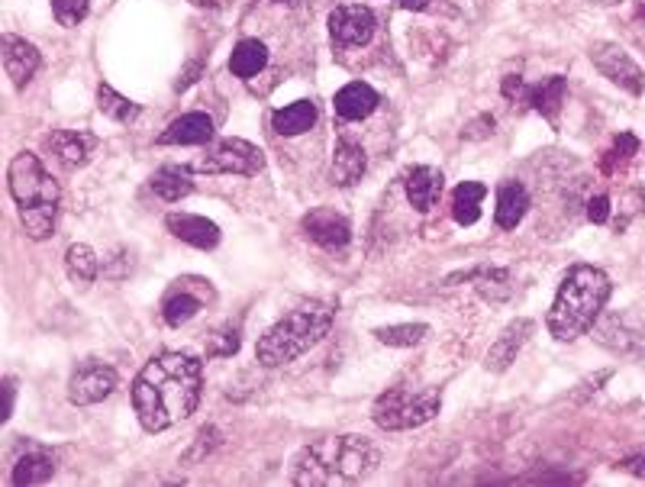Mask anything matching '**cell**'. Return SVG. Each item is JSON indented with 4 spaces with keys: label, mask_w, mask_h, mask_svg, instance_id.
<instances>
[{
    "label": "cell",
    "mask_w": 645,
    "mask_h": 487,
    "mask_svg": "<svg viewBox=\"0 0 645 487\" xmlns=\"http://www.w3.org/2000/svg\"><path fill=\"white\" fill-rule=\"evenodd\" d=\"M213 139V120L207 113H184L159 136V146H207Z\"/></svg>",
    "instance_id": "cell-18"
},
{
    "label": "cell",
    "mask_w": 645,
    "mask_h": 487,
    "mask_svg": "<svg viewBox=\"0 0 645 487\" xmlns=\"http://www.w3.org/2000/svg\"><path fill=\"white\" fill-rule=\"evenodd\" d=\"M378 30L375 13L362 4H342L329 13V39H333L336 49H355V46H368L371 36Z\"/></svg>",
    "instance_id": "cell-9"
},
{
    "label": "cell",
    "mask_w": 645,
    "mask_h": 487,
    "mask_svg": "<svg viewBox=\"0 0 645 487\" xmlns=\"http://www.w3.org/2000/svg\"><path fill=\"white\" fill-rule=\"evenodd\" d=\"M4 391H7V410H4V420H10V413H13V397H17V394H13V381H10V378L4 381Z\"/></svg>",
    "instance_id": "cell-39"
},
{
    "label": "cell",
    "mask_w": 645,
    "mask_h": 487,
    "mask_svg": "<svg viewBox=\"0 0 645 487\" xmlns=\"http://www.w3.org/2000/svg\"><path fill=\"white\" fill-rule=\"evenodd\" d=\"M378 104H381L378 91L371 88V84H365V81H349L346 88H339L336 97H333L336 117L339 120H349V123L371 117V113L378 110Z\"/></svg>",
    "instance_id": "cell-15"
},
{
    "label": "cell",
    "mask_w": 645,
    "mask_h": 487,
    "mask_svg": "<svg viewBox=\"0 0 645 487\" xmlns=\"http://www.w3.org/2000/svg\"><path fill=\"white\" fill-rule=\"evenodd\" d=\"M52 475H55V458L49 452L36 449V452H26L20 462L13 465L10 481L17 487H23V484H46Z\"/></svg>",
    "instance_id": "cell-27"
},
{
    "label": "cell",
    "mask_w": 645,
    "mask_h": 487,
    "mask_svg": "<svg viewBox=\"0 0 645 487\" xmlns=\"http://www.w3.org/2000/svg\"><path fill=\"white\" fill-rule=\"evenodd\" d=\"M265 65H268V49L258 39H242L233 49V55H229V71L236 78H255L258 71H265Z\"/></svg>",
    "instance_id": "cell-26"
},
{
    "label": "cell",
    "mask_w": 645,
    "mask_h": 487,
    "mask_svg": "<svg viewBox=\"0 0 645 487\" xmlns=\"http://www.w3.org/2000/svg\"><path fill=\"white\" fill-rule=\"evenodd\" d=\"M636 152H639V139L633 133H620V136H616V142H613V149L604 152V159H600L604 175H616L620 168H626Z\"/></svg>",
    "instance_id": "cell-31"
},
{
    "label": "cell",
    "mask_w": 645,
    "mask_h": 487,
    "mask_svg": "<svg viewBox=\"0 0 645 487\" xmlns=\"http://www.w3.org/2000/svg\"><path fill=\"white\" fill-rule=\"evenodd\" d=\"M239 352V329L223 326L207 339V358H229Z\"/></svg>",
    "instance_id": "cell-32"
},
{
    "label": "cell",
    "mask_w": 645,
    "mask_h": 487,
    "mask_svg": "<svg viewBox=\"0 0 645 487\" xmlns=\"http://www.w3.org/2000/svg\"><path fill=\"white\" fill-rule=\"evenodd\" d=\"M97 110L104 113V117L117 120V123H133L142 113L139 104H133V100H126L123 94H117L110 84H100V88H97Z\"/></svg>",
    "instance_id": "cell-30"
},
{
    "label": "cell",
    "mask_w": 645,
    "mask_h": 487,
    "mask_svg": "<svg viewBox=\"0 0 645 487\" xmlns=\"http://www.w3.org/2000/svg\"><path fill=\"white\" fill-rule=\"evenodd\" d=\"M494 126H497V123H494V117H487V113H484L481 120H475V123H468V126H465V133H462V136H465V139H484L487 133H494Z\"/></svg>",
    "instance_id": "cell-36"
},
{
    "label": "cell",
    "mask_w": 645,
    "mask_h": 487,
    "mask_svg": "<svg viewBox=\"0 0 645 487\" xmlns=\"http://www.w3.org/2000/svg\"><path fill=\"white\" fill-rule=\"evenodd\" d=\"M194 171L191 168H178V165H168V168H159L152 175V191L159 194L168 204H175V200L194 194V181H191Z\"/></svg>",
    "instance_id": "cell-24"
},
{
    "label": "cell",
    "mask_w": 645,
    "mask_h": 487,
    "mask_svg": "<svg viewBox=\"0 0 645 487\" xmlns=\"http://www.w3.org/2000/svg\"><path fill=\"white\" fill-rule=\"evenodd\" d=\"M591 62L604 78H610L616 88L629 91L633 97H639L645 91V71L639 68V62L629 55L623 46L616 42H594L591 46Z\"/></svg>",
    "instance_id": "cell-8"
},
{
    "label": "cell",
    "mask_w": 645,
    "mask_h": 487,
    "mask_svg": "<svg viewBox=\"0 0 645 487\" xmlns=\"http://www.w3.org/2000/svg\"><path fill=\"white\" fill-rule=\"evenodd\" d=\"M487 197V188L481 181L458 184L452 194V217L458 226H475L481 220V200Z\"/></svg>",
    "instance_id": "cell-23"
},
{
    "label": "cell",
    "mask_w": 645,
    "mask_h": 487,
    "mask_svg": "<svg viewBox=\"0 0 645 487\" xmlns=\"http://www.w3.org/2000/svg\"><path fill=\"white\" fill-rule=\"evenodd\" d=\"M587 220L597 223V226L610 220V197L607 194H597V197L587 200Z\"/></svg>",
    "instance_id": "cell-35"
},
{
    "label": "cell",
    "mask_w": 645,
    "mask_h": 487,
    "mask_svg": "<svg viewBox=\"0 0 645 487\" xmlns=\"http://www.w3.org/2000/svg\"><path fill=\"white\" fill-rule=\"evenodd\" d=\"M526 104L533 107L536 113H542L546 120H558V110H562L565 104V78H549V81H542L539 88H529L526 91Z\"/></svg>",
    "instance_id": "cell-28"
},
{
    "label": "cell",
    "mask_w": 645,
    "mask_h": 487,
    "mask_svg": "<svg viewBox=\"0 0 645 487\" xmlns=\"http://www.w3.org/2000/svg\"><path fill=\"white\" fill-rule=\"evenodd\" d=\"M39 62H42V55L33 42H26L20 36H10V33L4 36V71L13 81V88H26L39 71Z\"/></svg>",
    "instance_id": "cell-14"
},
{
    "label": "cell",
    "mask_w": 645,
    "mask_h": 487,
    "mask_svg": "<svg viewBox=\"0 0 645 487\" xmlns=\"http://www.w3.org/2000/svg\"><path fill=\"white\" fill-rule=\"evenodd\" d=\"M533 333H536V323H533V320H526V317L513 320V323L504 329V333H500V336L494 339V346L487 349L484 368L494 371V375H504V371L516 362V355L523 352L526 342L533 339Z\"/></svg>",
    "instance_id": "cell-11"
},
{
    "label": "cell",
    "mask_w": 645,
    "mask_h": 487,
    "mask_svg": "<svg viewBox=\"0 0 645 487\" xmlns=\"http://www.w3.org/2000/svg\"><path fill=\"white\" fill-rule=\"evenodd\" d=\"M49 4L62 26H78L91 13V0H49Z\"/></svg>",
    "instance_id": "cell-33"
},
{
    "label": "cell",
    "mask_w": 645,
    "mask_h": 487,
    "mask_svg": "<svg viewBox=\"0 0 645 487\" xmlns=\"http://www.w3.org/2000/svg\"><path fill=\"white\" fill-rule=\"evenodd\" d=\"M220 442H223V436L213 426L200 429V433H197V446L188 455H184V462H200V458H204V452H213V449L220 446Z\"/></svg>",
    "instance_id": "cell-34"
},
{
    "label": "cell",
    "mask_w": 645,
    "mask_h": 487,
    "mask_svg": "<svg viewBox=\"0 0 645 487\" xmlns=\"http://www.w3.org/2000/svg\"><path fill=\"white\" fill-rule=\"evenodd\" d=\"M7 188L13 204L20 210V223L26 229V236L33 242H42L55 233V220H59V204L62 191L42 162L33 152H20L10 159L7 168Z\"/></svg>",
    "instance_id": "cell-4"
},
{
    "label": "cell",
    "mask_w": 645,
    "mask_h": 487,
    "mask_svg": "<svg viewBox=\"0 0 645 487\" xmlns=\"http://www.w3.org/2000/svg\"><path fill=\"white\" fill-rule=\"evenodd\" d=\"M329 326H333V307L320 304V300H310V304L284 313V317L258 339V346H255L258 365H265V368L291 365L294 358H300L317 346V342L326 339Z\"/></svg>",
    "instance_id": "cell-5"
},
{
    "label": "cell",
    "mask_w": 645,
    "mask_h": 487,
    "mask_svg": "<svg viewBox=\"0 0 645 487\" xmlns=\"http://www.w3.org/2000/svg\"><path fill=\"white\" fill-rule=\"evenodd\" d=\"M194 175H242L252 178L265 168V152L252 146L249 139L229 136L220 139L207 155H200L194 165H188Z\"/></svg>",
    "instance_id": "cell-7"
},
{
    "label": "cell",
    "mask_w": 645,
    "mask_h": 487,
    "mask_svg": "<svg viewBox=\"0 0 645 487\" xmlns=\"http://www.w3.org/2000/svg\"><path fill=\"white\" fill-rule=\"evenodd\" d=\"M381 449L368 436H329L310 442L291 462V481L300 487L358 484L375 475Z\"/></svg>",
    "instance_id": "cell-2"
},
{
    "label": "cell",
    "mask_w": 645,
    "mask_h": 487,
    "mask_svg": "<svg viewBox=\"0 0 645 487\" xmlns=\"http://www.w3.org/2000/svg\"><path fill=\"white\" fill-rule=\"evenodd\" d=\"M200 307H204V294H194L188 288H181V284H175V291H171L162 304V320L168 326H184L197 317Z\"/></svg>",
    "instance_id": "cell-25"
},
{
    "label": "cell",
    "mask_w": 645,
    "mask_h": 487,
    "mask_svg": "<svg viewBox=\"0 0 645 487\" xmlns=\"http://www.w3.org/2000/svg\"><path fill=\"white\" fill-rule=\"evenodd\" d=\"M65 271H68V281L75 284L78 291H88L100 275V259L94 255L91 246H84V242H71L68 252H65Z\"/></svg>",
    "instance_id": "cell-22"
},
{
    "label": "cell",
    "mask_w": 645,
    "mask_h": 487,
    "mask_svg": "<svg viewBox=\"0 0 645 487\" xmlns=\"http://www.w3.org/2000/svg\"><path fill=\"white\" fill-rule=\"evenodd\" d=\"M404 188H407V200L413 204V210L429 213L439 204L442 188H446V178H442V171L433 165H417L407 175Z\"/></svg>",
    "instance_id": "cell-16"
},
{
    "label": "cell",
    "mask_w": 645,
    "mask_h": 487,
    "mask_svg": "<svg viewBox=\"0 0 645 487\" xmlns=\"http://www.w3.org/2000/svg\"><path fill=\"white\" fill-rule=\"evenodd\" d=\"M204 394V365L188 352H162L149 358L133 381V410L146 433L188 420Z\"/></svg>",
    "instance_id": "cell-1"
},
{
    "label": "cell",
    "mask_w": 645,
    "mask_h": 487,
    "mask_svg": "<svg viewBox=\"0 0 645 487\" xmlns=\"http://www.w3.org/2000/svg\"><path fill=\"white\" fill-rule=\"evenodd\" d=\"M97 149V136L78 133V130H55L46 136V152H52L55 159L65 165H84L91 159V152Z\"/></svg>",
    "instance_id": "cell-17"
},
{
    "label": "cell",
    "mask_w": 645,
    "mask_h": 487,
    "mask_svg": "<svg viewBox=\"0 0 645 487\" xmlns=\"http://www.w3.org/2000/svg\"><path fill=\"white\" fill-rule=\"evenodd\" d=\"M365 168H368L365 149L352 139H342L333 152V171H329V175H333V184H339V188H352V184L365 175Z\"/></svg>",
    "instance_id": "cell-19"
},
{
    "label": "cell",
    "mask_w": 645,
    "mask_h": 487,
    "mask_svg": "<svg viewBox=\"0 0 645 487\" xmlns=\"http://www.w3.org/2000/svg\"><path fill=\"white\" fill-rule=\"evenodd\" d=\"M165 226L171 236H178L181 242H188L194 249H217L220 246V226L207 220V217H197V213H168Z\"/></svg>",
    "instance_id": "cell-13"
},
{
    "label": "cell",
    "mask_w": 645,
    "mask_h": 487,
    "mask_svg": "<svg viewBox=\"0 0 645 487\" xmlns=\"http://www.w3.org/2000/svg\"><path fill=\"white\" fill-rule=\"evenodd\" d=\"M616 468H623V471H633V475H645V458H626V462H620Z\"/></svg>",
    "instance_id": "cell-38"
},
{
    "label": "cell",
    "mask_w": 645,
    "mask_h": 487,
    "mask_svg": "<svg viewBox=\"0 0 645 487\" xmlns=\"http://www.w3.org/2000/svg\"><path fill=\"white\" fill-rule=\"evenodd\" d=\"M304 233L310 242H317V246L329 249V252H336V249H346L349 246V239H352V226L346 217H339L336 210H329V207H317V210H310L307 217H304Z\"/></svg>",
    "instance_id": "cell-12"
},
{
    "label": "cell",
    "mask_w": 645,
    "mask_h": 487,
    "mask_svg": "<svg viewBox=\"0 0 645 487\" xmlns=\"http://www.w3.org/2000/svg\"><path fill=\"white\" fill-rule=\"evenodd\" d=\"M526 210H529V194L520 181H507V184H500V191H497V210H494V220L500 229H516L523 223L526 217Z\"/></svg>",
    "instance_id": "cell-20"
},
{
    "label": "cell",
    "mask_w": 645,
    "mask_h": 487,
    "mask_svg": "<svg viewBox=\"0 0 645 487\" xmlns=\"http://www.w3.org/2000/svg\"><path fill=\"white\" fill-rule=\"evenodd\" d=\"M613 294V284L607 278V271H600L594 265H575L558 284V294L552 300L549 310V333L558 342H571L584 336L600 317V310L607 307V300Z\"/></svg>",
    "instance_id": "cell-3"
},
{
    "label": "cell",
    "mask_w": 645,
    "mask_h": 487,
    "mask_svg": "<svg viewBox=\"0 0 645 487\" xmlns=\"http://www.w3.org/2000/svg\"><path fill=\"white\" fill-rule=\"evenodd\" d=\"M320 110L313 100H294V104L275 110L271 117V126H275L278 136H300V133H310V126L317 123Z\"/></svg>",
    "instance_id": "cell-21"
},
{
    "label": "cell",
    "mask_w": 645,
    "mask_h": 487,
    "mask_svg": "<svg viewBox=\"0 0 645 487\" xmlns=\"http://www.w3.org/2000/svg\"><path fill=\"white\" fill-rule=\"evenodd\" d=\"M381 346H391V349H413L429 336V326L426 323H400V326H378L371 329Z\"/></svg>",
    "instance_id": "cell-29"
},
{
    "label": "cell",
    "mask_w": 645,
    "mask_h": 487,
    "mask_svg": "<svg viewBox=\"0 0 645 487\" xmlns=\"http://www.w3.org/2000/svg\"><path fill=\"white\" fill-rule=\"evenodd\" d=\"M442 410V394L436 388L410 391V388H391L384 391L375 407H371V420H375L387 433H407V429L426 426Z\"/></svg>",
    "instance_id": "cell-6"
},
{
    "label": "cell",
    "mask_w": 645,
    "mask_h": 487,
    "mask_svg": "<svg viewBox=\"0 0 645 487\" xmlns=\"http://www.w3.org/2000/svg\"><path fill=\"white\" fill-rule=\"evenodd\" d=\"M526 84H523V78L520 75H510V78H504V97L507 100H516V97H526Z\"/></svg>",
    "instance_id": "cell-37"
},
{
    "label": "cell",
    "mask_w": 645,
    "mask_h": 487,
    "mask_svg": "<svg viewBox=\"0 0 645 487\" xmlns=\"http://www.w3.org/2000/svg\"><path fill=\"white\" fill-rule=\"evenodd\" d=\"M117 391V371L104 362H81L68 378V400L75 407H91Z\"/></svg>",
    "instance_id": "cell-10"
},
{
    "label": "cell",
    "mask_w": 645,
    "mask_h": 487,
    "mask_svg": "<svg viewBox=\"0 0 645 487\" xmlns=\"http://www.w3.org/2000/svg\"><path fill=\"white\" fill-rule=\"evenodd\" d=\"M275 4H288L291 7V4H297V0H275Z\"/></svg>",
    "instance_id": "cell-41"
},
{
    "label": "cell",
    "mask_w": 645,
    "mask_h": 487,
    "mask_svg": "<svg viewBox=\"0 0 645 487\" xmlns=\"http://www.w3.org/2000/svg\"><path fill=\"white\" fill-rule=\"evenodd\" d=\"M610 4H613V0H610Z\"/></svg>",
    "instance_id": "cell-42"
},
{
    "label": "cell",
    "mask_w": 645,
    "mask_h": 487,
    "mask_svg": "<svg viewBox=\"0 0 645 487\" xmlns=\"http://www.w3.org/2000/svg\"><path fill=\"white\" fill-rule=\"evenodd\" d=\"M400 7H404V10H426L429 0H400Z\"/></svg>",
    "instance_id": "cell-40"
}]
</instances>
